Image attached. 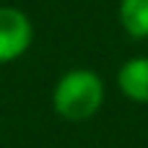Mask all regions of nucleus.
Returning a JSON list of instances; mask_svg holds the SVG:
<instances>
[{
    "label": "nucleus",
    "mask_w": 148,
    "mask_h": 148,
    "mask_svg": "<svg viewBox=\"0 0 148 148\" xmlns=\"http://www.w3.org/2000/svg\"><path fill=\"white\" fill-rule=\"evenodd\" d=\"M104 104V83L94 70H68L52 91V107L60 117L81 122L94 117Z\"/></svg>",
    "instance_id": "f257e3e1"
},
{
    "label": "nucleus",
    "mask_w": 148,
    "mask_h": 148,
    "mask_svg": "<svg viewBox=\"0 0 148 148\" xmlns=\"http://www.w3.org/2000/svg\"><path fill=\"white\" fill-rule=\"evenodd\" d=\"M117 86L127 99L148 104V57L127 60L117 70Z\"/></svg>",
    "instance_id": "7ed1b4c3"
},
{
    "label": "nucleus",
    "mask_w": 148,
    "mask_h": 148,
    "mask_svg": "<svg viewBox=\"0 0 148 148\" xmlns=\"http://www.w3.org/2000/svg\"><path fill=\"white\" fill-rule=\"evenodd\" d=\"M34 39L31 21L13 5H0V62L21 57Z\"/></svg>",
    "instance_id": "f03ea898"
},
{
    "label": "nucleus",
    "mask_w": 148,
    "mask_h": 148,
    "mask_svg": "<svg viewBox=\"0 0 148 148\" xmlns=\"http://www.w3.org/2000/svg\"><path fill=\"white\" fill-rule=\"evenodd\" d=\"M120 23L122 29L135 36H148V0H120Z\"/></svg>",
    "instance_id": "20e7f679"
}]
</instances>
